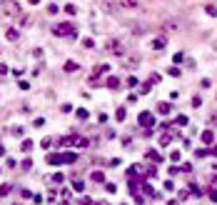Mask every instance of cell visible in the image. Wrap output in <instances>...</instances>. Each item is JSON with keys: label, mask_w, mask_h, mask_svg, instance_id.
<instances>
[{"label": "cell", "mask_w": 217, "mask_h": 205, "mask_svg": "<svg viewBox=\"0 0 217 205\" xmlns=\"http://www.w3.org/2000/svg\"><path fill=\"white\" fill-rule=\"evenodd\" d=\"M140 125H152V115L150 113H142L140 115Z\"/></svg>", "instance_id": "5b68a950"}, {"label": "cell", "mask_w": 217, "mask_h": 205, "mask_svg": "<svg viewBox=\"0 0 217 205\" xmlns=\"http://www.w3.org/2000/svg\"><path fill=\"white\" fill-rule=\"evenodd\" d=\"M52 33H55L58 38H65V35H72V33H75V25H72V23H60V25L52 28Z\"/></svg>", "instance_id": "7a4b0ae2"}, {"label": "cell", "mask_w": 217, "mask_h": 205, "mask_svg": "<svg viewBox=\"0 0 217 205\" xmlns=\"http://www.w3.org/2000/svg\"><path fill=\"white\" fill-rule=\"evenodd\" d=\"M107 88H120V80L117 78H110V80H107Z\"/></svg>", "instance_id": "4fadbf2b"}, {"label": "cell", "mask_w": 217, "mask_h": 205, "mask_svg": "<svg viewBox=\"0 0 217 205\" xmlns=\"http://www.w3.org/2000/svg\"><path fill=\"white\" fill-rule=\"evenodd\" d=\"M202 140L205 143H212V133H202Z\"/></svg>", "instance_id": "2e32d148"}, {"label": "cell", "mask_w": 217, "mask_h": 205, "mask_svg": "<svg viewBox=\"0 0 217 205\" xmlns=\"http://www.w3.org/2000/svg\"><path fill=\"white\" fill-rule=\"evenodd\" d=\"M95 73H97V75H100V73H107V65H97V68H95Z\"/></svg>", "instance_id": "9a60e30c"}, {"label": "cell", "mask_w": 217, "mask_h": 205, "mask_svg": "<svg viewBox=\"0 0 217 205\" xmlns=\"http://www.w3.org/2000/svg\"><path fill=\"white\" fill-rule=\"evenodd\" d=\"M93 180H95V183H102V180H105V175H102L100 170H95V173H93Z\"/></svg>", "instance_id": "30bf717a"}, {"label": "cell", "mask_w": 217, "mask_h": 205, "mask_svg": "<svg viewBox=\"0 0 217 205\" xmlns=\"http://www.w3.org/2000/svg\"><path fill=\"white\" fill-rule=\"evenodd\" d=\"M5 35H8V40H10V43H15V40H17V38H20V33H17V30H15V28H10V30H8V33H5Z\"/></svg>", "instance_id": "277c9868"}, {"label": "cell", "mask_w": 217, "mask_h": 205, "mask_svg": "<svg viewBox=\"0 0 217 205\" xmlns=\"http://www.w3.org/2000/svg\"><path fill=\"white\" fill-rule=\"evenodd\" d=\"M107 50L115 53V55H125V48H122L120 40H110V43H107Z\"/></svg>", "instance_id": "3957f363"}, {"label": "cell", "mask_w": 217, "mask_h": 205, "mask_svg": "<svg viewBox=\"0 0 217 205\" xmlns=\"http://www.w3.org/2000/svg\"><path fill=\"white\" fill-rule=\"evenodd\" d=\"M10 190H13V185H10V183H5V185H3V188H0V195H8Z\"/></svg>", "instance_id": "8fae6325"}, {"label": "cell", "mask_w": 217, "mask_h": 205, "mask_svg": "<svg viewBox=\"0 0 217 205\" xmlns=\"http://www.w3.org/2000/svg\"><path fill=\"white\" fill-rule=\"evenodd\" d=\"M30 150H32V140H25L23 143V153H30Z\"/></svg>", "instance_id": "7c38bea8"}, {"label": "cell", "mask_w": 217, "mask_h": 205, "mask_svg": "<svg viewBox=\"0 0 217 205\" xmlns=\"http://www.w3.org/2000/svg\"><path fill=\"white\" fill-rule=\"evenodd\" d=\"M157 110H160V113H165V115H167V113H170V105H167V103H160V105H157Z\"/></svg>", "instance_id": "9c48e42d"}, {"label": "cell", "mask_w": 217, "mask_h": 205, "mask_svg": "<svg viewBox=\"0 0 217 205\" xmlns=\"http://www.w3.org/2000/svg\"><path fill=\"white\" fill-rule=\"evenodd\" d=\"M5 73H8V68H5V65H0V75H5Z\"/></svg>", "instance_id": "e0dca14e"}, {"label": "cell", "mask_w": 217, "mask_h": 205, "mask_svg": "<svg viewBox=\"0 0 217 205\" xmlns=\"http://www.w3.org/2000/svg\"><path fill=\"white\" fill-rule=\"evenodd\" d=\"M65 70H67V73H72V70H78V63H72V60H67V63H65Z\"/></svg>", "instance_id": "ba28073f"}, {"label": "cell", "mask_w": 217, "mask_h": 205, "mask_svg": "<svg viewBox=\"0 0 217 205\" xmlns=\"http://www.w3.org/2000/svg\"><path fill=\"white\" fill-rule=\"evenodd\" d=\"M122 5H125V8H135V5H137V0H125Z\"/></svg>", "instance_id": "5bb4252c"}, {"label": "cell", "mask_w": 217, "mask_h": 205, "mask_svg": "<svg viewBox=\"0 0 217 205\" xmlns=\"http://www.w3.org/2000/svg\"><path fill=\"white\" fill-rule=\"evenodd\" d=\"M210 123H212V125H217V115H212V118H210Z\"/></svg>", "instance_id": "ac0fdd59"}, {"label": "cell", "mask_w": 217, "mask_h": 205, "mask_svg": "<svg viewBox=\"0 0 217 205\" xmlns=\"http://www.w3.org/2000/svg\"><path fill=\"white\" fill-rule=\"evenodd\" d=\"M3 13H5L8 18H17L23 10H20V5H17L15 0H3Z\"/></svg>", "instance_id": "6da1fadb"}, {"label": "cell", "mask_w": 217, "mask_h": 205, "mask_svg": "<svg viewBox=\"0 0 217 205\" xmlns=\"http://www.w3.org/2000/svg\"><path fill=\"white\" fill-rule=\"evenodd\" d=\"M0 5H3V0H0Z\"/></svg>", "instance_id": "d6986e66"}, {"label": "cell", "mask_w": 217, "mask_h": 205, "mask_svg": "<svg viewBox=\"0 0 217 205\" xmlns=\"http://www.w3.org/2000/svg\"><path fill=\"white\" fill-rule=\"evenodd\" d=\"M152 48H155V50H162V48H165V40H162V38L152 40Z\"/></svg>", "instance_id": "52a82bcc"}, {"label": "cell", "mask_w": 217, "mask_h": 205, "mask_svg": "<svg viewBox=\"0 0 217 205\" xmlns=\"http://www.w3.org/2000/svg\"><path fill=\"white\" fill-rule=\"evenodd\" d=\"M75 158H78L75 153H65L63 155V163H75Z\"/></svg>", "instance_id": "8992f818"}]
</instances>
